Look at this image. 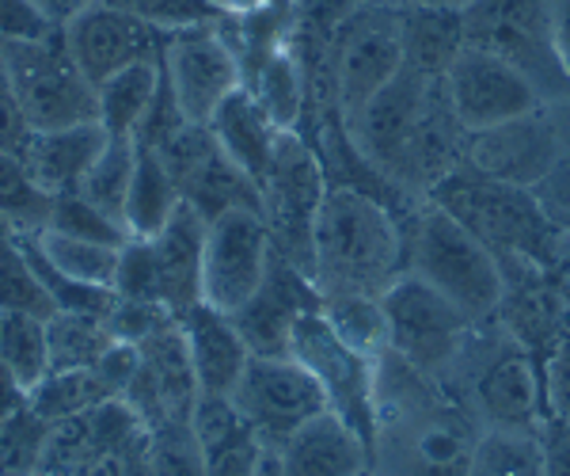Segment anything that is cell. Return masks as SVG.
I'll use <instances>...</instances> for the list:
<instances>
[{"mask_svg": "<svg viewBox=\"0 0 570 476\" xmlns=\"http://www.w3.org/2000/svg\"><path fill=\"white\" fill-rule=\"evenodd\" d=\"M365 476H376V473H365Z\"/></svg>", "mask_w": 570, "mask_h": 476, "instance_id": "e7e4bbea", "label": "cell"}, {"mask_svg": "<svg viewBox=\"0 0 570 476\" xmlns=\"http://www.w3.org/2000/svg\"><path fill=\"white\" fill-rule=\"evenodd\" d=\"M23 236H31V244L42 252V260L58 274H66L72 282H85V286L115 290L118 249L77 241V236L53 233V229H39V233H23Z\"/></svg>", "mask_w": 570, "mask_h": 476, "instance_id": "d6a6232c", "label": "cell"}, {"mask_svg": "<svg viewBox=\"0 0 570 476\" xmlns=\"http://www.w3.org/2000/svg\"><path fill=\"white\" fill-rule=\"evenodd\" d=\"M400 39H403V66L445 77L456 54L464 50V16L461 8L441 4H403L400 8Z\"/></svg>", "mask_w": 570, "mask_h": 476, "instance_id": "83f0119b", "label": "cell"}, {"mask_svg": "<svg viewBox=\"0 0 570 476\" xmlns=\"http://www.w3.org/2000/svg\"><path fill=\"white\" fill-rule=\"evenodd\" d=\"M27 405H31V389H27L12 370H4V366H0V419L27 408Z\"/></svg>", "mask_w": 570, "mask_h": 476, "instance_id": "f5cc1de1", "label": "cell"}, {"mask_svg": "<svg viewBox=\"0 0 570 476\" xmlns=\"http://www.w3.org/2000/svg\"><path fill=\"white\" fill-rule=\"evenodd\" d=\"M244 88H252V96L259 99V107L271 115L278 130H297L301 126L308 107V72L289 39L244 80Z\"/></svg>", "mask_w": 570, "mask_h": 476, "instance_id": "f546056e", "label": "cell"}, {"mask_svg": "<svg viewBox=\"0 0 570 476\" xmlns=\"http://www.w3.org/2000/svg\"><path fill=\"white\" fill-rule=\"evenodd\" d=\"M544 446V476H570V419L548 416L540 427Z\"/></svg>", "mask_w": 570, "mask_h": 476, "instance_id": "816d5d0a", "label": "cell"}, {"mask_svg": "<svg viewBox=\"0 0 570 476\" xmlns=\"http://www.w3.org/2000/svg\"><path fill=\"white\" fill-rule=\"evenodd\" d=\"M0 366L12 370L27 389H35L50 373L46 320L27 313H0Z\"/></svg>", "mask_w": 570, "mask_h": 476, "instance_id": "74e56055", "label": "cell"}, {"mask_svg": "<svg viewBox=\"0 0 570 476\" xmlns=\"http://www.w3.org/2000/svg\"><path fill=\"white\" fill-rule=\"evenodd\" d=\"M35 8H39V16L50 27H66L72 16L85 12V8L91 4V0H31Z\"/></svg>", "mask_w": 570, "mask_h": 476, "instance_id": "9f6ffc18", "label": "cell"}, {"mask_svg": "<svg viewBox=\"0 0 570 476\" xmlns=\"http://www.w3.org/2000/svg\"><path fill=\"white\" fill-rule=\"evenodd\" d=\"M320 309V290L301 268L274 252L263 286L233 313L252 354H289V336L301 317Z\"/></svg>", "mask_w": 570, "mask_h": 476, "instance_id": "44dd1931", "label": "cell"}, {"mask_svg": "<svg viewBox=\"0 0 570 476\" xmlns=\"http://www.w3.org/2000/svg\"><path fill=\"white\" fill-rule=\"evenodd\" d=\"M107 145V130L99 123L61 126V130H31L23 145V164L46 195H69L80 187L85 172Z\"/></svg>", "mask_w": 570, "mask_h": 476, "instance_id": "484cf974", "label": "cell"}, {"mask_svg": "<svg viewBox=\"0 0 570 476\" xmlns=\"http://www.w3.org/2000/svg\"><path fill=\"white\" fill-rule=\"evenodd\" d=\"M115 343L104 317L88 313H53L46 320V347H50V373L61 370H88L104 359Z\"/></svg>", "mask_w": 570, "mask_h": 476, "instance_id": "836d02e7", "label": "cell"}, {"mask_svg": "<svg viewBox=\"0 0 570 476\" xmlns=\"http://www.w3.org/2000/svg\"><path fill=\"white\" fill-rule=\"evenodd\" d=\"M0 313H27L39 320H50L58 313L50 294L42 290L39 274L31 271V263L16 249V241L0 252Z\"/></svg>", "mask_w": 570, "mask_h": 476, "instance_id": "7bdbcfd3", "label": "cell"}, {"mask_svg": "<svg viewBox=\"0 0 570 476\" xmlns=\"http://www.w3.org/2000/svg\"><path fill=\"white\" fill-rule=\"evenodd\" d=\"M137 354H141V362H137V373L122 400L141 416L149 431L164 424H187L198 400V378L179 320H171L149 340L137 343Z\"/></svg>", "mask_w": 570, "mask_h": 476, "instance_id": "e0dca14e", "label": "cell"}, {"mask_svg": "<svg viewBox=\"0 0 570 476\" xmlns=\"http://www.w3.org/2000/svg\"><path fill=\"white\" fill-rule=\"evenodd\" d=\"M233 405L271 450L312 416L327 411L324 389L293 354H252L233 389Z\"/></svg>", "mask_w": 570, "mask_h": 476, "instance_id": "9a60e30c", "label": "cell"}, {"mask_svg": "<svg viewBox=\"0 0 570 476\" xmlns=\"http://www.w3.org/2000/svg\"><path fill=\"white\" fill-rule=\"evenodd\" d=\"M461 16L468 46L513 61L537 85L540 107L570 88L551 31V0H468Z\"/></svg>", "mask_w": 570, "mask_h": 476, "instance_id": "30bf717a", "label": "cell"}, {"mask_svg": "<svg viewBox=\"0 0 570 476\" xmlns=\"http://www.w3.org/2000/svg\"><path fill=\"white\" fill-rule=\"evenodd\" d=\"M190 431L206 457V476H263L271 446L236 411L233 397H202L198 392L195 411H190Z\"/></svg>", "mask_w": 570, "mask_h": 476, "instance_id": "d4e9b609", "label": "cell"}, {"mask_svg": "<svg viewBox=\"0 0 570 476\" xmlns=\"http://www.w3.org/2000/svg\"><path fill=\"white\" fill-rule=\"evenodd\" d=\"M160 72L179 115L195 126H209L217 107L244 85L240 58L220 35V20L164 35Z\"/></svg>", "mask_w": 570, "mask_h": 476, "instance_id": "4fadbf2b", "label": "cell"}, {"mask_svg": "<svg viewBox=\"0 0 570 476\" xmlns=\"http://www.w3.org/2000/svg\"><path fill=\"white\" fill-rule=\"evenodd\" d=\"M426 198L449 210L468 233L480 236L499 260V268H510V263L551 268L556 263L559 233L540 214L532 191L487 179L461 161Z\"/></svg>", "mask_w": 570, "mask_h": 476, "instance_id": "8992f818", "label": "cell"}, {"mask_svg": "<svg viewBox=\"0 0 570 476\" xmlns=\"http://www.w3.org/2000/svg\"><path fill=\"white\" fill-rule=\"evenodd\" d=\"M8 244H12V229H8V222L0 217V252H4Z\"/></svg>", "mask_w": 570, "mask_h": 476, "instance_id": "94428289", "label": "cell"}, {"mask_svg": "<svg viewBox=\"0 0 570 476\" xmlns=\"http://www.w3.org/2000/svg\"><path fill=\"white\" fill-rule=\"evenodd\" d=\"M551 271H556L559 282L570 290V233H559V249H556V263H551Z\"/></svg>", "mask_w": 570, "mask_h": 476, "instance_id": "6f0895ef", "label": "cell"}, {"mask_svg": "<svg viewBox=\"0 0 570 476\" xmlns=\"http://www.w3.org/2000/svg\"><path fill=\"white\" fill-rule=\"evenodd\" d=\"M357 4H376V8H403L411 0H357Z\"/></svg>", "mask_w": 570, "mask_h": 476, "instance_id": "91938a15", "label": "cell"}, {"mask_svg": "<svg viewBox=\"0 0 570 476\" xmlns=\"http://www.w3.org/2000/svg\"><path fill=\"white\" fill-rule=\"evenodd\" d=\"M559 161H567V153L559 145L556 130H551L544 107L464 137L468 168H475L487 179L510 183V187L532 191Z\"/></svg>", "mask_w": 570, "mask_h": 476, "instance_id": "ac0fdd59", "label": "cell"}, {"mask_svg": "<svg viewBox=\"0 0 570 476\" xmlns=\"http://www.w3.org/2000/svg\"><path fill=\"white\" fill-rule=\"evenodd\" d=\"M27 137H31V126H27L23 107L12 88V77H8V66H4V58H0V149L20 157Z\"/></svg>", "mask_w": 570, "mask_h": 476, "instance_id": "c3c4849f", "label": "cell"}, {"mask_svg": "<svg viewBox=\"0 0 570 476\" xmlns=\"http://www.w3.org/2000/svg\"><path fill=\"white\" fill-rule=\"evenodd\" d=\"M0 58L12 77L16 99L31 130H61V126L99 123L96 85L72 61L61 27L42 39H4Z\"/></svg>", "mask_w": 570, "mask_h": 476, "instance_id": "ba28073f", "label": "cell"}, {"mask_svg": "<svg viewBox=\"0 0 570 476\" xmlns=\"http://www.w3.org/2000/svg\"><path fill=\"white\" fill-rule=\"evenodd\" d=\"M449 107L464 134L491 130L510 118L540 111V91L513 61L491 50L464 46L445 72Z\"/></svg>", "mask_w": 570, "mask_h": 476, "instance_id": "2e32d148", "label": "cell"}, {"mask_svg": "<svg viewBox=\"0 0 570 476\" xmlns=\"http://www.w3.org/2000/svg\"><path fill=\"white\" fill-rule=\"evenodd\" d=\"M99 400H110L104 389H99L96 373L91 370H61V373H46L39 386L31 389V408L53 419L77 416V411H88Z\"/></svg>", "mask_w": 570, "mask_h": 476, "instance_id": "60d3db41", "label": "cell"}, {"mask_svg": "<svg viewBox=\"0 0 570 476\" xmlns=\"http://www.w3.org/2000/svg\"><path fill=\"white\" fill-rule=\"evenodd\" d=\"M551 31H556L559 61L570 72V0H551Z\"/></svg>", "mask_w": 570, "mask_h": 476, "instance_id": "db71d44e", "label": "cell"}, {"mask_svg": "<svg viewBox=\"0 0 570 476\" xmlns=\"http://www.w3.org/2000/svg\"><path fill=\"white\" fill-rule=\"evenodd\" d=\"M407 271L445 294L472 324H487L499 313L502 268L475 233L456 222L449 210L419 198L403 222Z\"/></svg>", "mask_w": 570, "mask_h": 476, "instance_id": "5b68a950", "label": "cell"}, {"mask_svg": "<svg viewBox=\"0 0 570 476\" xmlns=\"http://www.w3.org/2000/svg\"><path fill=\"white\" fill-rule=\"evenodd\" d=\"M53 195L35 183L27 172L23 157L0 149V217L8 222L12 233H39L50 225Z\"/></svg>", "mask_w": 570, "mask_h": 476, "instance_id": "8d00e7d4", "label": "cell"}, {"mask_svg": "<svg viewBox=\"0 0 570 476\" xmlns=\"http://www.w3.org/2000/svg\"><path fill=\"white\" fill-rule=\"evenodd\" d=\"M289 354L316 378L327 408L343 416L365 443L376 446V359L338 340L320 317V309L293 324Z\"/></svg>", "mask_w": 570, "mask_h": 476, "instance_id": "7c38bea8", "label": "cell"}, {"mask_svg": "<svg viewBox=\"0 0 570 476\" xmlns=\"http://www.w3.org/2000/svg\"><path fill=\"white\" fill-rule=\"evenodd\" d=\"M384 328H389V351L419 373L434 381H449L456 370L472 320L453 305L445 294H438L419 274L403 271L381 294Z\"/></svg>", "mask_w": 570, "mask_h": 476, "instance_id": "9c48e42d", "label": "cell"}, {"mask_svg": "<svg viewBox=\"0 0 570 476\" xmlns=\"http://www.w3.org/2000/svg\"><path fill=\"white\" fill-rule=\"evenodd\" d=\"M72 61L91 85H104L115 72L137 66V61H153L164 50V35L153 31L149 23L134 20V16L107 8L104 0H91L85 12H77L61 27Z\"/></svg>", "mask_w": 570, "mask_h": 476, "instance_id": "d6986e66", "label": "cell"}, {"mask_svg": "<svg viewBox=\"0 0 570 476\" xmlns=\"http://www.w3.org/2000/svg\"><path fill=\"white\" fill-rule=\"evenodd\" d=\"M46 229H53V233H66V236H77V241L110 244V249H122V244L130 241V233H126V225L118 222V217H110L99 206H91L88 198L77 195V191L53 198L50 225H46Z\"/></svg>", "mask_w": 570, "mask_h": 476, "instance_id": "b9f144b4", "label": "cell"}, {"mask_svg": "<svg viewBox=\"0 0 570 476\" xmlns=\"http://www.w3.org/2000/svg\"><path fill=\"white\" fill-rule=\"evenodd\" d=\"M156 263L160 305L183 317L202 301V252H206V217L190 203H179L171 222L156 236H145Z\"/></svg>", "mask_w": 570, "mask_h": 476, "instance_id": "603a6c76", "label": "cell"}, {"mask_svg": "<svg viewBox=\"0 0 570 476\" xmlns=\"http://www.w3.org/2000/svg\"><path fill=\"white\" fill-rule=\"evenodd\" d=\"M407 271L403 222L376 191L354 183H327L312 229V282L320 294L354 290L376 294Z\"/></svg>", "mask_w": 570, "mask_h": 476, "instance_id": "3957f363", "label": "cell"}, {"mask_svg": "<svg viewBox=\"0 0 570 476\" xmlns=\"http://www.w3.org/2000/svg\"><path fill=\"white\" fill-rule=\"evenodd\" d=\"M209 4H214V8H220V12H225V0H209Z\"/></svg>", "mask_w": 570, "mask_h": 476, "instance_id": "be15d7a7", "label": "cell"}, {"mask_svg": "<svg viewBox=\"0 0 570 476\" xmlns=\"http://www.w3.org/2000/svg\"><path fill=\"white\" fill-rule=\"evenodd\" d=\"M540 214L548 217V225L556 233H570V157L559 161L544 179L532 187Z\"/></svg>", "mask_w": 570, "mask_h": 476, "instance_id": "bcb514c9", "label": "cell"}, {"mask_svg": "<svg viewBox=\"0 0 570 476\" xmlns=\"http://www.w3.org/2000/svg\"><path fill=\"white\" fill-rule=\"evenodd\" d=\"M88 476H149V431L130 438L126 446L99 457Z\"/></svg>", "mask_w": 570, "mask_h": 476, "instance_id": "681fc988", "label": "cell"}, {"mask_svg": "<svg viewBox=\"0 0 570 476\" xmlns=\"http://www.w3.org/2000/svg\"><path fill=\"white\" fill-rule=\"evenodd\" d=\"M99 457L104 454H99L96 435H91L88 411H77V416L53 419L50 424L35 476H88V469Z\"/></svg>", "mask_w": 570, "mask_h": 476, "instance_id": "f35d334b", "label": "cell"}, {"mask_svg": "<svg viewBox=\"0 0 570 476\" xmlns=\"http://www.w3.org/2000/svg\"><path fill=\"white\" fill-rule=\"evenodd\" d=\"M464 130L449 107L445 77L403 66L351 126V142L400 195L426 198L464 161Z\"/></svg>", "mask_w": 570, "mask_h": 476, "instance_id": "6da1fadb", "label": "cell"}, {"mask_svg": "<svg viewBox=\"0 0 570 476\" xmlns=\"http://www.w3.org/2000/svg\"><path fill=\"white\" fill-rule=\"evenodd\" d=\"M494 320L505 336H513L544 362L556 340L570 328V290L551 268L510 263L502 268V301Z\"/></svg>", "mask_w": 570, "mask_h": 476, "instance_id": "ffe728a7", "label": "cell"}, {"mask_svg": "<svg viewBox=\"0 0 570 476\" xmlns=\"http://www.w3.org/2000/svg\"><path fill=\"white\" fill-rule=\"evenodd\" d=\"M544 115H548L551 130H556V137H559V145H563V153L570 157V88L563 91V96L548 99Z\"/></svg>", "mask_w": 570, "mask_h": 476, "instance_id": "11a10c76", "label": "cell"}, {"mask_svg": "<svg viewBox=\"0 0 570 476\" xmlns=\"http://www.w3.org/2000/svg\"><path fill=\"white\" fill-rule=\"evenodd\" d=\"M209 134L220 145L228 161L244 172L247 179L259 187L271 172L274 161V145H278V126L271 123V115L259 107V99L252 96V88H236L225 104L217 107L209 118Z\"/></svg>", "mask_w": 570, "mask_h": 476, "instance_id": "4316f807", "label": "cell"}, {"mask_svg": "<svg viewBox=\"0 0 570 476\" xmlns=\"http://www.w3.org/2000/svg\"><path fill=\"white\" fill-rule=\"evenodd\" d=\"M263 476H282L278 465H274V454H266V465H263Z\"/></svg>", "mask_w": 570, "mask_h": 476, "instance_id": "6125c7cd", "label": "cell"}, {"mask_svg": "<svg viewBox=\"0 0 570 476\" xmlns=\"http://www.w3.org/2000/svg\"><path fill=\"white\" fill-rule=\"evenodd\" d=\"M544 370V392H548V416L570 419V328L556 340L548 359L540 362Z\"/></svg>", "mask_w": 570, "mask_h": 476, "instance_id": "7dc6e473", "label": "cell"}, {"mask_svg": "<svg viewBox=\"0 0 570 476\" xmlns=\"http://www.w3.org/2000/svg\"><path fill=\"white\" fill-rule=\"evenodd\" d=\"M107 8L134 16V20L149 23L160 35H176L198 23H214L220 20V8H214L209 0H104Z\"/></svg>", "mask_w": 570, "mask_h": 476, "instance_id": "f6af8a7d", "label": "cell"}, {"mask_svg": "<svg viewBox=\"0 0 570 476\" xmlns=\"http://www.w3.org/2000/svg\"><path fill=\"white\" fill-rule=\"evenodd\" d=\"M449 386L472 405L483 427L540 431L548 419V392L540 359L525 351L513 336H505L499 320H487V324L472 328Z\"/></svg>", "mask_w": 570, "mask_h": 476, "instance_id": "277c9868", "label": "cell"}, {"mask_svg": "<svg viewBox=\"0 0 570 476\" xmlns=\"http://www.w3.org/2000/svg\"><path fill=\"white\" fill-rule=\"evenodd\" d=\"M282 476H365L373 473V446L335 411H320L274 446Z\"/></svg>", "mask_w": 570, "mask_h": 476, "instance_id": "7402d4cb", "label": "cell"}, {"mask_svg": "<svg viewBox=\"0 0 570 476\" xmlns=\"http://www.w3.org/2000/svg\"><path fill=\"white\" fill-rule=\"evenodd\" d=\"M411 4H441V8H464L468 0H411Z\"/></svg>", "mask_w": 570, "mask_h": 476, "instance_id": "680465c9", "label": "cell"}, {"mask_svg": "<svg viewBox=\"0 0 570 476\" xmlns=\"http://www.w3.org/2000/svg\"><path fill=\"white\" fill-rule=\"evenodd\" d=\"M464 476H544L540 431H502L483 427Z\"/></svg>", "mask_w": 570, "mask_h": 476, "instance_id": "e575fe53", "label": "cell"}, {"mask_svg": "<svg viewBox=\"0 0 570 476\" xmlns=\"http://www.w3.org/2000/svg\"><path fill=\"white\" fill-rule=\"evenodd\" d=\"M320 317L331 324V332L354 351L381 359L389 351V328H384V309L376 294H354V290H327L320 294Z\"/></svg>", "mask_w": 570, "mask_h": 476, "instance_id": "1f68e13d", "label": "cell"}, {"mask_svg": "<svg viewBox=\"0 0 570 476\" xmlns=\"http://www.w3.org/2000/svg\"><path fill=\"white\" fill-rule=\"evenodd\" d=\"M179 328L183 340H187V354L190 366H195L202 397H233L236 381H240L244 366L252 359L233 317L198 301L195 309H187L179 317Z\"/></svg>", "mask_w": 570, "mask_h": 476, "instance_id": "cb8c5ba5", "label": "cell"}, {"mask_svg": "<svg viewBox=\"0 0 570 476\" xmlns=\"http://www.w3.org/2000/svg\"><path fill=\"white\" fill-rule=\"evenodd\" d=\"M149 476H206V457L190 431V419L149 431Z\"/></svg>", "mask_w": 570, "mask_h": 476, "instance_id": "ee69618b", "label": "cell"}, {"mask_svg": "<svg viewBox=\"0 0 570 476\" xmlns=\"http://www.w3.org/2000/svg\"><path fill=\"white\" fill-rule=\"evenodd\" d=\"M58 31L39 16L31 0H0V42L4 39H42V35Z\"/></svg>", "mask_w": 570, "mask_h": 476, "instance_id": "f907efd6", "label": "cell"}, {"mask_svg": "<svg viewBox=\"0 0 570 476\" xmlns=\"http://www.w3.org/2000/svg\"><path fill=\"white\" fill-rule=\"evenodd\" d=\"M483 435L480 416L449 381L384 351L376 359V446L389 476H464Z\"/></svg>", "mask_w": 570, "mask_h": 476, "instance_id": "7a4b0ae2", "label": "cell"}, {"mask_svg": "<svg viewBox=\"0 0 570 476\" xmlns=\"http://www.w3.org/2000/svg\"><path fill=\"white\" fill-rule=\"evenodd\" d=\"M271 229L259 206H233L206 222V252H202V301L233 317L252 301L271 268Z\"/></svg>", "mask_w": 570, "mask_h": 476, "instance_id": "5bb4252c", "label": "cell"}, {"mask_svg": "<svg viewBox=\"0 0 570 476\" xmlns=\"http://www.w3.org/2000/svg\"><path fill=\"white\" fill-rule=\"evenodd\" d=\"M183 203L176 179H171L168 164L160 161V153L149 145L137 142V161H134V179H130V195H126L122 222L130 236H156L164 225L171 222L176 206Z\"/></svg>", "mask_w": 570, "mask_h": 476, "instance_id": "f1b7e54d", "label": "cell"}, {"mask_svg": "<svg viewBox=\"0 0 570 476\" xmlns=\"http://www.w3.org/2000/svg\"><path fill=\"white\" fill-rule=\"evenodd\" d=\"M327 195V176L320 153L297 130H282L274 161L259 183V214L271 229L274 252L312 279V229Z\"/></svg>", "mask_w": 570, "mask_h": 476, "instance_id": "8fae6325", "label": "cell"}, {"mask_svg": "<svg viewBox=\"0 0 570 476\" xmlns=\"http://www.w3.org/2000/svg\"><path fill=\"white\" fill-rule=\"evenodd\" d=\"M403 69L400 8L354 4L335 27L324 50V85L335 99L346 134L362 118L381 88H389Z\"/></svg>", "mask_w": 570, "mask_h": 476, "instance_id": "52a82bcc", "label": "cell"}, {"mask_svg": "<svg viewBox=\"0 0 570 476\" xmlns=\"http://www.w3.org/2000/svg\"><path fill=\"white\" fill-rule=\"evenodd\" d=\"M134 161H137L134 137H107L104 153H99L96 164H91L85 172V179H80L77 195L122 222L126 195H130V179H134Z\"/></svg>", "mask_w": 570, "mask_h": 476, "instance_id": "d590c367", "label": "cell"}, {"mask_svg": "<svg viewBox=\"0 0 570 476\" xmlns=\"http://www.w3.org/2000/svg\"><path fill=\"white\" fill-rule=\"evenodd\" d=\"M50 435V419L31 405L0 419V476H35Z\"/></svg>", "mask_w": 570, "mask_h": 476, "instance_id": "ab89813d", "label": "cell"}, {"mask_svg": "<svg viewBox=\"0 0 570 476\" xmlns=\"http://www.w3.org/2000/svg\"><path fill=\"white\" fill-rule=\"evenodd\" d=\"M156 91H160V58L137 61V66L115 72L96 88L99 99V126L107 137H137L141 123L149 118Z\"/></svg>", "mask_w": 570, "mask_h": 476, "instance_id": "4dcf8cb0", "label": "cell"}]
</instances>
